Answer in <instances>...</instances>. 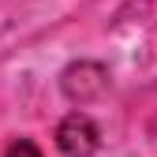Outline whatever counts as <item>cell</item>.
Returning <instances> with one entry per match:
<instances>
[{"instance_id": "1", "label": "cell", "mask_w": 157, "mask_h": 157, "mask_svg": "<svg viewBox=\"0 0 157 157\" xmlns=\"http://www.w3.org/2000/svg\"><path fill=\"white\" fill-rule=\"evenodd\" d=\"M56 150L64 157H94L101 150V131L86 112H71L56 127Z\"/></svg>"}, {"instance_id": "2", "label": "cell", "mask_w": 157, "mask_h": 157, "mask_svg": "<svg viewBox=\"0 0 157 157\" xmlns=\"http://www.w3.org/2000/svg\"><path fill=\"white\" fill-rule=\"evenodd\" d=\"M105 86H109V78H105L101 64H75V67L64 71V94L71 101H90V97H97Z\"/></svg>"}, {"instance_id": "3", "label": "cell", "mask_w": 157, "mask_h": 157, "mask_svg": "<svg viewBox=\"0 0 157 157\" xmlns=\"http://www.w3.org/2000/svg\"><path fill=\"white\" fill-rule=\"evenodd\" d=\"M4 157H41V150H37L30 139H15L11 146H8V153Z\"/></svg>"}]
</instances>
